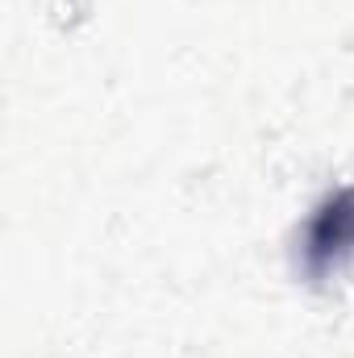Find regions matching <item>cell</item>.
Instances as JSON below:
<instances>
[{"label": "cell", "mask_w": 354, "mask_h": 358, "mask_svg": "<svg viewBox=\"0 0 354 358\" xmlns=\"http://www.w3.org/2000/svg\"><path fill=\"white\" fill-rule=\"evenodd\" d=\"M354 255V187L334 192L309 221L304 263L313 275H330Z\"/></svg>", "instance_id": "obj_1"}]
</instances>
